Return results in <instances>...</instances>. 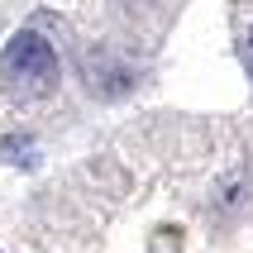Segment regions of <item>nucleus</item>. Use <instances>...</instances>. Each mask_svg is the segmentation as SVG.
<instances>
[{"label": "nucleus", "instance_id": "f257e3e1", "mask_svg": "<svg viewBox=\"0 0 253 253\" xmlns=\"http://www.w3.org/2000/svg\"><path fill=\"white\" fill-rule=\"evenodd\" d=\"M57 48L39 29H14L0 48V91L10 100H43L57 91Z\"/></svg>", "mask_w": 253, "mask_h": 253}, {"label": "nucleus", "instance_id": "f03ea898", "mask_svg": "<svg viewBox=\"0 0 253 253\" xmlns=\"http://www.w3.org/2000/svg\"><path fill=\"white\" fill-rule=\"evenodd\" d=\"M5 158H10L14 168H19V163H34V139H29V134H10V139H5Z\"/></svg>", "mask_w": 253, "mask_h": 253}, {"label": "nucleus", "instance_id": "7ed1b4c3", "mask_svg": "<svg viewBox=\"0 0 253 253\" xmlns=\"http://www.w3.org/2000/svg\"><path fill=\"white\" fill-rule=\"evenodd\" d=\"M244 72H249V77H253V29H249V34H244Z\"/></svg>", "mask_w": 253, "mask_h": 253}]
</instances>
